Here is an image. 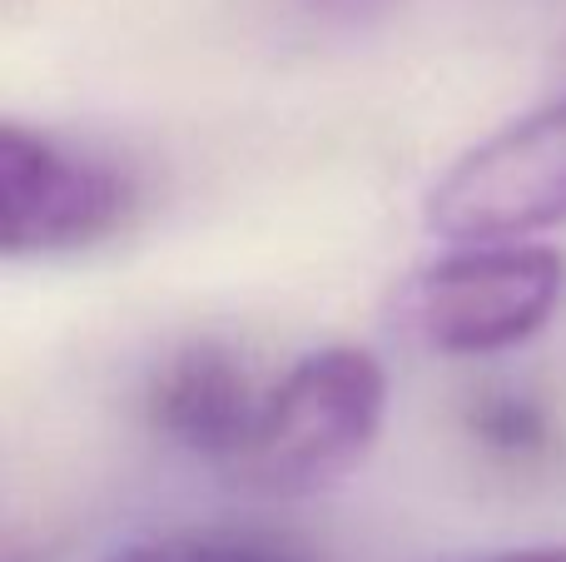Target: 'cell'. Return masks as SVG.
<instances>
[{
	"label": "cell",
	"instance_id": "obj_2",
	"mask_svg": "<svg viewBox=\"0 0 566 562\" xmlns=\"http://www.w3.org/2000/svg\"><path fill=\"white\" fill-rule=\"evenodd\" d=\"M566 299V254L552 244H462L402 279L398 324L432 354L482 358L527 344Z\"/></svg>",
	"mask_w": 566,
	"mask_h": 562
},
{
	"label": "cell",
	"instance_id": "obj_4",
	"mask_svg": "<svg viewBox=\"0 0 566 562\" xmlns=\"http://www.w3.org/2000/svg\"><path fill=\"white\" fill-rule=\"evenodd\" d=\"M566 219V95L472 145L428 195V225L458 244L527 239Z\"/></svg>",
	"mask_w": 566,
	"mask_h": 562
},
{
	"label": "cell",
	"instance_id": "obj_6",
	"mask_svg": "<svg viewBox=\"0 0 566 562\" xmlns=\"http://www.w3.org/2000/svg\"><path fill=\"white\" fill-rule=\"evenodd\" d=\"M472 434L492 448V454H507V458H527L542 454L552 438L547 414H542L532 398L522 394H488L478 408H472Z\"/></svg>",
	"mask_w": 566,
	"mask_h": 562
},
{
	"label": "cell",
	"instance_id": "obj_8",
	"mask_svg": "<svg viewBox=\"0 0 566 562\" xmlns=\"http://www.w3.org/2000/svg\"><path fill=\"white\" fill-rule=\"evenodd\" d=\"M313 10H323V15H338V20H373L382 15V10H392L398 0H308Z\"/></svg>",
	"mask_w": 566,
	"mask_h": 562
},
{
	"label": "cell",
	"instance_id": "obj_1",
	"mask_svg": "<svg viewBox=\"0 0 566 562\" xmlns=\"http://www.w3.org/2000/svg\"><path fill=\"white\" fill-rule=\"evenodd\" d=\"M388 418V374L368 348L333 344L303 354L269 388L254 444L229 473L259 493H313L368 458Z\"/></svg>",
	"mask_w": 566,
	"mask_h": 562
},
{
	"label": "cell",
	"instance_id": "obj_3",
	"mask_svg": "<svg viewBox=\"0 0 566 562\" xmlns=\"http://www.w3.org/2000/svg\"><path fill=\"white\" fill-rule=\"evenodd\" d=\"M135 199V179L115 159L75 149L20 119L0 125V249L6 259H50L99 244L129 225Z\"/></svg>",
	"mask_w": 566,
	"mask_h": 562
},
{
	"label": "cell",
	"instance_id": "obj_9",
	"mask_svg": "<svg viewBox=\"0 0 566 562\" xmlns=\"http://www.w3.org/2000/svg\"><path fill=\"white\" fill-rule=\"evenodd\" d=\"M482 562H566V543H542V548H517V553H497Z\"/></svg>",
	"mask_w": 566,
	"mask_h": 562
},
{
	"label": "cell",
	"instance_id": "obj_5",
	"mask_svg": "<svg viewBox=\"0 0 566 562\" xmlns=\"http://www.w3.org/2000/svg\"><path fill=\"white\" fill-rule=\"evenodd\" d=\"M264 398L269 388H259L254 368L234 348L199 339L159 364L149 384V424L185 454L234 468L254 444Z\"/></svg>",
	"mask_w": 566,
	"mask_h": 562
},
{
	"label": "cell",
	"instance_id": "obj_7",
	"mask_svg": "<svg viewBox=\"0 0 566 562\" xmlns=\"http://www.w3.org/2000/svg\"><path fill=\"white\" fill-rule=\"evenodd\" d=\"M109 562H303L283 543H259V538H155L135 543Z\"/></svg>",
	"mask_w": 566,
	"mask_h": 562
}]
</instances>
